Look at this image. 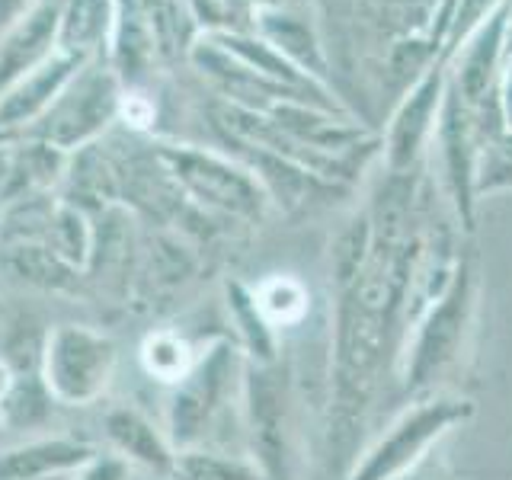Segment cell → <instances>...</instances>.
I'll list each match as a JSON object with an SVG mask.
<instances>
[{
    "label": "cell",
    "instance_id": "cell-1",
    "mask_svg": "<svg viewBox=\"0 0 512 480\" xmlns=\"http://www.w3.org/2000/svg\"><path fill=\"white\" fill-rule=\"evenodd\" d=\"M244 362V352H237L231 340H215L196 356L189 375L173 384L164 407V423H160L173 452H186V448L208 442L221 413L231 407L234 388H240Z\"/></svg>",
    "mask_w": 512,
    "mask_h": 480
},
{
    "label": "cell",
    "instance_id": "cell-2",
    "mask_svg": "<svg viewBox=\"0 0 512 480\" xmlns=\"http://www.w3.org/2000/svg\"><path fill=\"white\" fill-rule=\"evenodd\" d=\"M474 311V266L461 256L458 272L448 292L416 320L413 330L404 336L400 352V384L407 394H426L436 378L458 359L464 333Z\"/></svg>",
    "mask_w": 512,
    "mask_h": 480
},
{
    "label": "cell",
    "instance_id": "cell-3",
    "mask_svg": "<svg viewBox=\"0 0 512 480\" xmlns=\"http://www.w3.org/2000/svg\"><path fill=\"white\" fill-rule=\"evenodd\" d=\"M471 400L464 397H423L391 423V429L349 468L346 480H397L416 468L439 439L471 420Z\"/></svg>",
    "mask_w": 512,
    "mask_h": 480
},
{
    "label": "cell",
    "instance_id": "cell-4",
    "mask_svg": "<svg viewBox=\"0 0 512 480\" xmlns=\"http://www.w3.org/2000/svg\"><path fill=\"white\" fill-rule=\"evenodd\" d=\"M116 365L119 346L112 336L80 324H61L45 336L39 372L61 407H90L109 391Z\"/></svg>",
    "mask_w": 512,
    "mask_h": 480
},
{
    "label": "cell",
    "instance_id": "cell-5",
    "mask_svg": "<svg viewBox=\"0 0 512 480\" xmlns=\"http://www.w3.org/2000/svg\"><path fill=\"white\" fill-rule=\"evenodd\" d=\"M157 164L167 180L180 189V196H189L208 212L260 218L269 202L256 176L221 154L196 148H160Z\"/></svg>",
    "mask_w": 512,
    "mask_h": 480
},
{
    "label": "cell",
    "instance_id": "cell-6",
    "mask_svg": "<svg viewBox=\"0 0 512 480\" xmlns=\"http://www.w3.org/2000/svg\"><path fill=\"white\" fill-rule=\"evenodd\" d=\"M240 423L250 448V461L266 480H285L288 474V404L285 384L276 365L244 362L240 378Z\"/></svg>",
    "mask_w": 512,
    "mask_h": 480
},
{
    "label": "cell",
    "instance_id": "cell-7",
    "mask_svg": "<svg viewBox=\"0 0 512 480\" xmlns=\"http://www.w3.org/2000/svg\"><path fill=\"white\" fill-rule=\"evenodd\" d=\"M119 87L106 68H90L71 77L52 109L36 122L39 141L52 144L55 151H77L90 144L103 128L116 119Z\"/></svg>",
    "mask_w": 512,
    "mask_h": 480
},
{
    "label": "cell",
    "instance_id": "cell-8",
    "mask_svg": "<svg viewBox=\"0 0 512 480\" xmlns=\"http://www.w3.org/2000/svg\"><path fill=\"white\" fill-rule=\"evenodd\" d=\"M445 87H448V61L439 58L413 80L404 100L397 103L388 122V132L381 138V154L388 173H413V167L420 164L423 148L436 135Z\"/></svg>",
    "mask_w": 512,
    "mask_h": 480
},
{
    "label": "cell",
    "instance_id": "cell-9",
    "mask_svg": "<svg viewBox=\"0 0 512 480\" xmlns=\"http://www.w3.org/2000/svg\"><path fill=\"white\" fill-rule=\"evenodd\" d=\"M439 154H442V170H445V192L452 202L455 221L461 224V231H474L477 221V192H474V170H477V135L471 112L458 96V90L448 80L445 100L439 112L436 135Z\"/></svg>",
    "mask_w": 512,
    "mask_h": 480
},
{
    "label": "cell",
    "instance_id": "cell-10",
    "mask_svg": "<svg viewBox=\"0 0 512 480\" xmlns=\"http://www.w3.org/2000/svg\"><path fill=\"white\" fill-rule=\"evenodd\" d=\"M509 13H512V0H503V4L461 42L458 52L448 58V68H452L448 71V80H452V87L458 90V96L468 109L484 106L496 96V77H500Z\"/></svg>",
    "mask_w": 512,
    "mask_h": 480
},
{
    "label": "cell",
    "instance_id": "cell-11",
    "mask_svg": "<svg viewBox=\"0 0 512 480\" xmlns=\"http://www.w3.org/2000/svg\"><path fill=\"white\" fill-rule=\"evenodd\" d=\"M100 436L106 442V452L119 455L132 471H151L170 480L176 452L164 426L154 423L148 413H141L132 404L106 407L100 420Z\"/></svg>",
    "mask_w": 512,
    "mask_h": 480
},
{
    "label": "cell",
    "instance_id": "cell-12",
    "mask_svg": "<svg viewBox=\"0 0 512 480\" xmlns=\"http://www.w3.org/2000/svg\"><path fill=\"white\" fill-rule=\"evenodd\" d=\"M96 452L77 436H26L0 448V480H68Z\"/></svg>",
    "mask_w": 512,
    "mask_h": 480
},
{
    "label": "cell",
    "instance_id": "cell-13",
    "mask_svg": "<svg viewBox=\"0 0 512 480\" xmlns=\"http://www.w3.org/2000/svg\"><path fill=\"white\" fill-rule=\"evenodd\" d=\"M58 23L61 4L42 0L7 32V39L0 42V96L52 58V45H58Z\"/></svg>",
    "mask_w": 512,
    "mask_h": 480
},
{
    "label": "cell",
    "instance_id": "cell-14",
    "mask_svg": "<svg viewBox=\"0 0 512 480\" xmlns=\"http://www.w3.org/2000/svg\"><path fill=\"white\" fill-rule=\"evenodd\" d=\"M77 55H52L45 64H39L36 71L26 74L20 84L10 87L0 96V132H10V128H23V125H36L52 103L61 96V90L71 84V77L80 68Z\"/></svg>",
    "mask_w": 512,
    "mask_h": 480
},
{
    "label": "cell",
    "instance_id": "cell-15",
    "mask_svg": "<svg viewBox=\"0 0 512 480\" xmlns=\"http://www.w3.org/2000/svg\"><path fill=\"white\" fill-rule=\"evenodd\" d=\"M256 26H260V39L282 52L295 68L314 77L317 84L324 80V55H320L317 36L304 16H298L292 7H260L256 10Z\"/></svg>",
    "mask_w": 512,
    "mask_h": 480
},
{
    "label": "cell",
    "instance_id": "cell-16",
    "mask_svg": "<svg viewBox=\"0 0 512 480\" xmlns=\"http://www.w3.org/2000/svg\"><path fill=\"white\" fill-rule=\"evenodd\" d=\"M135 250V234H132V218L125 208L106 205L100 215L93 218V244H90V260L84 276L90 279H116L128 266V256Z\"/></svg>",
    "mask_w": 512,
    "mask_h": 480
},
{
    "label": "cell",
    "instance_id": "cell-17",
    "mask_svg": "<svg viewBox=\"0 0 512 480\" xmlns=\"http://www.w3.org/2000/svg\"><path fill=\"white\" fill-rule=\"evenodd\" d=\"M58 400L48 391L42 372H16L13 388L0 400V426L4 432H29L42 436V429L52 420Z\"/></svg>",
    "mask_w": 512,
    "mask_h": 480
},
{
    "label": "cell",
    "instance_id": "cell-18",
    "mask_svg": "<svg viewBox=\"0 0 512 480\" xmlns=\"http://www.w3.org/2000/svg\"><path fill=\"white\" fill-rule=\"evenodd\" d=\"M4 269L16 282L32 285V288H48V292L71 288L77 279V269H71L52 247L42 244V240L4 244Z\"/></svg>",
    "mask_w": 512,
    "mask_h": 480
},
{
    "label": "cell",
    "instance_id": "cell-19",
    "mask_svg": "<svg viewBox=\"0 0 512 480\" xmlns=\"http://www.w3.org/2000/svg\"><path fill=\"white\" fill-rule=\"evenodd\" d=\"M228 314L234 320L240 352L253 365H276V330L260 314L253 301V292L244 285H228Z\"/></svg>",
    "mask_w": 512,
    "mask_h": 480
},
{
    "label": "cell",
    "instance_id": "cell-20",
    "mask_svg": "<svg viewBox=\"0 0 512 480\" xmlns=\"http://www.w3.org/2000/svg\"><path fill=\"white\" fill-rule=\"evenodd\" d=\"M196 356L199 352L192 349V343L180 330H154L144 336V343L138 349L141 372L151 381L164 384V388L180 384L189 375V368L196 365Z\"/></svg>",
    "mask_w": 512,
    "mask_h": 480
},
{
    "label": "cell",
    "instance_id": "cell-21",
    "mask_svg": "<svg viewBox=\"0 0 512 480\" xmlns=\"http://www.w3.org/2000/svg\"><path fill=\"white\" fill-rule=\"evenodd\" d=\"M112 23V0H64L58 45L61 52L84 58L90 48L100 45Z\"/></svg>",
    "mask_w": 512,
    "mask_h": 480
},
{
    "label": "cell",
    "instance_id": "cell-22",
    "mask_svg": "<svg viewBox=\"0 0 512 480\" xmlns=\"http://www.w3.org/2000/svg\"><path fill=\"white\" fill-rule=\"evenodd\" d=\"M250 292L256 308H260V314L269 320V327L276 333L301 327L311 314L308 285L298 282L295 276H269L256 282V288H250Z\"/></svg>",
    "mask_w": 512,
    "mask_h": 480
},
{
    "label": "cell",
    "instance_id": "cell-23",
    "mask_svg": "<svg viewBox=\"0 0 512 480\" xmlns=\"http://www.w3.org/2000/svg\"><path fill=\"white\" fill-rule=\"evenodd\" d=\"M45 244L52 247L71 269L84 272L93 244V221L77 202H55L48 215Z\"/></svg>",
    "mask_w": 512,
    "mask_h": 480
},
{
    "label": "cell",
    "instance_id": "cell-24",
    "mask_svg": "<svg viewBox=\"0 0 512 480\" xmlns=\"http://www.w3.org/2000/svg\"><path fill=\"white\" fill-rule=\"evenodd\" d=\"M170 480H266L250 458H240L218 448H186L176 452Z\"/></svg>",
    "mask_w": 512,
    "mask_h": 480
},
{
    "label": "cell",
    "instance_id": "cell-25",
    "mask_svg": "<svg viewBox=\"0 0 512 480\" xmlns=\"http://www.w3.org/2000/svg\"><path fill=\"white\" fill-rule=\"evenodd\" d=\"M512 189V132L503 128L484 141H477V170H474V192L493 196V192Z\"/></svg>",
    "mask_w": 512,
    "mask_h": 480
},
{
    "label": "cell",
    "instance_id": "cell-26",
    "mask_svg": "<svg viewBox=\"0 0 512 480\" xmlns=\"http://www.w3.org/2000/svg\"><path fill=\"white\" fill-rule=\"evenodd\" d=\"M503 0H455V13H452V29H448V39H445V52L442 58L448 61L452 58L461 42L471 36V32L487 20V16L500 7Z\"/></svg>",
    "mask_w": 512,
    "mask_h": 480
},
{
    "label": "cell",
    "instance_id": "cell-27",
    "mask_svg": "<svg viewBox=\"0 0 512 480\" xmlns=\"http://www.w3.org/2000/svg\"><path fill=\"white\" fill-rule=\"evenodd\" d=\"M68 480H132V468L112 452H96L84 468H77Z\"/></svg>",
    "mask_w": 512,
    "mask_h": 480
},
{
    "label": "cell",
    "instance_id": "cell-28",
    "mask_svg": "<svg viewBox=\"0 0 512 480\" xmlns=\"http://www.w3.org/2000/svg\"><path fill=\"white\" fill-rule=\"evenodd\" d=\"M496 96H500L503 122L512 132V13H509L506 39H503V61H500V77H496Z\"/></svg>",
    "mask_w": 512,
    "mask_h": 480
},
{
    "label": "cell",
    "instance_id": "cell-29",
    "mask_svg": "<svg viewBox=\"0 0 512 480\" xmlns=\"http://www.w3.org/2000/svg\"><path fill=\"white\" fill-rule=\"evenodd\" d=\"M397 480H455L452 468L445 464V458L432 448V452L416 464V468H410L404 477H397Z\"/></svg>",
    "mask_w": 512,
    "mask_h": 480
},
{
    "label": "cell",
    "instance_id": "cell-30",
    "mask_svg": "<svg viewBox=\"0 0 512 480\" xmlns=\"http://www.w3.org/2000/svg\"><path fill=\"white\" fill-rule=\"evenodd\" d=\"M13 378H16V372L10 368V362H0V400H4L7 391L13 388Z\"/></svg>",
    "mask_w": 512,
    "mask_h": 480
},
{
    "label": "cell",
    "instance_id": "cell-31",
    "mask_svg": "<svg viewBox=\"0 0 512 480\" xmlns=\"http://www.w3.org/2000/svg\"><path fill=\"white\" fill-rule=\"evenodd\" d=\"M13 7H20V0H0V16L10 13Z\"/></svg>",
    "mask_w": 512,
    "mask_h": 480
},
{
    "label": "cell",
    "instance_id": "cell-32",
    "mask_svg": "<svg viewBox=\"0 0 512 480\" xmlns=\"http://www.w3.org/2000/svg\"><path fill=\"white\" fill-rule=\"evenodd\" d=\"M0 436H4V426H0Z\"/></svg>",
    "mask_w": 512,
    "mask_h": 480
}]
</instances>
